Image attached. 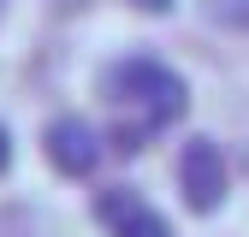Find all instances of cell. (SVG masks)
I'll return each mask as SVG.
<instances>
[{"instance_id":"8992f818","label":"cell","mask_w":249,"mask_h":237,"mask_svg":"<svg viewBox=\"0 0 249 237\" xmlns=\"http://www.w3.org/2000/svg\"><path fill=\"white\" fill-rule=\"evenodd\" d=\"M12 166V136H6V125H0V172Z\"/></svg>"},{"instance_id":"3957f363","label":"cell","mask_w":249,"mask_h":237,"mask_svg":"<svg viewBox=\"0 0 249 237\" xmlns=\"http://www.w3.org/2000/svg\"><path fill=\"white\" fill-rule=\"evenodd\" d=\"M42 148H48V160H53L59 178H89V172H95V160H101V136H95V125L77 118V113L53 118L48 136H42Z\"/></svg>"},{"instance_id":"5b68a950","label":"cell","mask_w":249,"mask_h":237,"mask_svg":"<svg viewBox=\"0 0 249 237\" xmlns=\"http://www.w3.org/2000/svg\"><path fill=\"white\" fill-rule=\"evenodd\" d=\"M202 12L220 30H249V0H202Z\"/></svg>"},{"instance_id":"7a4b0ae2","label":"cell","mask_w":249,"mask_h":237,"mask_svg":"<svg viewBox=\"0 0 249 237\" xmlns=\"http://www.w3.org/2000/svg\"><path fill=\"white\" fill-rule=\"evenodd\" d=\"M178 190H184V202H190L196 214H213V207L226 202V154L208 136L184 142V154H178Z\"/></svg>"},{"instance_id":"6da1fadb","label":"cell","mask_w":249,"mask_h":237,"mask_svg":"<svg viewBox=\"0 0 249 237\" xmlns=\"http://www.w3.org/2000/svg\"><path fill=\"white\" fill-rule=\"evenodd\" d=\"M107 89L119 101H137L148 113V125H166V118L184 113V101H190V89H184V77L172 66H160V59H119V66L107 71Z\"/></svg>"},{"instance_id":"277c9868","label":"cell","mask_w":249,"mask_h":237,"mask_svg":"<svg viewBox=\"0 0 249 237\" xmlns=\"http://www.w3.org/2000/svg\"><path fill=\"white\" fill-rule=\"evenodd\" d=\"M95 214H101L107 237H172L166 214H160L154 202H142L137 190H107V196L95 202Z\"/></svg>"},{"instance_id":"52a82bcc","label":"cell","mask_w":249,"mask_h":237,"mask_svg":"<svg viewBox=\"0 0 249 237\" xmlns=\"http://www.w3.org/2000/svg\"><path fill=\"white\" fill-rule=\"evenodd\" d=\"M131 6H142V12H166L172 0H131Z\"/></svg>"}]
</instances>
